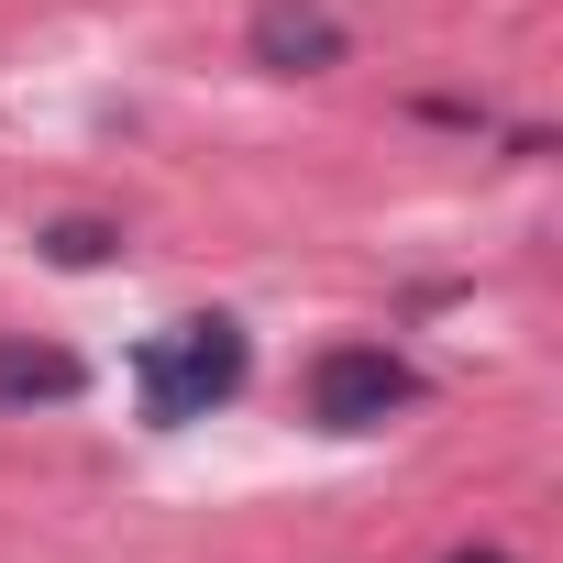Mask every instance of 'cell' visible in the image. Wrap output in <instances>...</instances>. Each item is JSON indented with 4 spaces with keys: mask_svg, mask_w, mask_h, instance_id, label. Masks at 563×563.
<instances>
[{
    "mask_svg": "<svg viewBox=\"0 0 563 563\" xmlns=\"http://www.w3.org/2000/svg\"><path fill=\"white\" fill-rule=\"evenodd\" d=\"M453 563H508V552H453Z\"/></svg>",
    "mask_w": 563,
    "mask_h": 563,
    "instance_id": "cell-6",
    "label": "cell"
},
{
    "mask_svg": "<svg viewBox=\"0 0 563 563\" xmlns=\"http://www.w3.org/2000/svg\"><path fill=\"white\" fill-rule=\"evenodd\" d=\"M243 321H177V332H155L144 354H133V398H144V420L155 431H188V420H210L232 387H243Z\"/></svg>",
    "mask_w": 563,
    "mask_h": 563,
    "instance_id": "cell-1",
    "label": "cell"
},
{
    "mask_svg": "<svg viewBox=\"0 0 563 563\" xmlns=\"http://www.w3.org/2000/svg\"><path fill=\"white\" fill-rule=\"evenodd\" d=\"M89 387V365L67 343H23V332H0V409H67Z\"/></svg>",
    "mask_w": 563,
    "mask_h": 563,
    "instance_id": "cell-4",
    "label": "cell"
},
{
    "mask_svg": "<svg viewBox=\"0 0 563 563\" xmlns=\"http://www.w3.org/2000/svg\"><path fill=\"white\" fill-rule=\"evenodd\" d=\"M409 398H420V365L387 354V343H332L310 365V420L321 431H387Z\"/></svg>",
    "mask_w": 563,
    "mask_h": 563,
    "instance_id": "cell-2",
    "label": "cell"
},
{
    "mask_svg": "<svg viewBox=\"0 0 563 563\" xmlns=\"http://www.w3.org/2000/svg\"><path fill=\"white\" fill-rule=\"evenodd\" d=\"M254 67H276V78H321V67H343V23L310 12V0H265V12H254Z\"/></svg>",
    "mask_w": 563,
    "mask_h": 563,
    "instance_id": "cell-3",
    "label": "cell"
},
{
    "mask_svg": "<svg viewBox=\"0 0 563 563\" xmlns=\"http://www.w3.org/2000/svg\"><path fill=\"white\" fill-rule=\"evenodd\" d=\"M45 254H56V265H111L122 232H111V221H45Z\"/></svg>",
    "mask_w": 563,
    "mask_h": 563,
    "instance_id": "cell-5",
    "label": "cell"
}]
</instances>
